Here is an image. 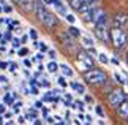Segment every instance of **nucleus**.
I'll return each mask as SVG.
<instances>
[{
    "label": "nucleus",
    "mask_w": 128,
    "mask_h": 125,
    "mask_svg": "<svg viewBox=\"0 0 128 125\" xmlns=\"http://www.w3.org/2000/svg\"><path fill=\"white\" fill-rule=\"evenodd\" d=\"M35 14L38 18V21H40L41 24H44L48 29H54L58 24V19L54 13H51L49 10L46 8V5H44L43 2H35Z\"/></svg>",
    "instance_id": "1"
},
{
    "label": "nucleus",
    "mask_w": 128,
    "mask_h": 125,
    "mask_svg": "<svg viewBox=\"0 0 128 125\" xmlns=\"http://www.w3.org/2000/svg\"><path fill=\"white\" fill-rule=\"evenodd\" d=\"M84 79L88 84H93V86H101V84H106L108 76L104 71L101 70H95V68H88V71L84 73Z\"/></svg>",
    "instance_id": "2"
},
{
    "label": "nucleus",
    "mask_w": 128,
    "mask_h": 125,
    "mask_svg": "<svg viewBox=\"0 0 128 125\" xmlns=\"http://www.w3.org/2000/svg\"><path fill=\"white\" fill-rule=\"evenodd\" d=\"M109 38L112 40V44L117 49H122L126 44V32H124L122 27H112L109 30Z\"/></svg>",
    "instance_id": "3"
},
{
    "label": "nucleus",
    "mask_w": 128,
    "mask_h": 125,
    "mask_svg": "<svg viewBox=\"0 0 128 125\" xmlns=\"http://www.w3.org/2000/svg\"><path fill=\"white\" fill-rule=\"evenodd\" d=\"M126 98V93L122 90V89H116V90H111L109 95H108V101H109L111 106L117 108L119 104L124 101V100Z\"/></svg>",
    "instance_id": "4"
},
{
    "label": "nucleus",
    "mask_w": 128,
    "mask_h": 125,
    "mask_svg": "<svg viewBox=\"0 0 128 125\" xmlns=\"http://www.w3.org/2000/svg\"><path fill=\"white\" fill-rule=\"evenodd\" d=\"M78 65L84 68V71L88 68H93V57H90L87 51H79L78 52Z\"/></svg>",
    "instance_id": "5"
},
{
    "label": "nucleus",
    "mask_w": 128,
    "mask_h": 125,
    "mask_svg": "<svg viewBox=\"0 0 128 125\" xmlns=\"http://www.w3.org/2000/svg\"><path fill=\"white\" fill-rule=\"evenodd\" d=\"M95 35L104 43L109 41V29H108V24H95Z\"/></svg>",
    "instance_id": "6"
},
{
    "label": "nucleus",
    "mask_w": 128,
    "mask_h": 125,
    "mask_svg": "<svg viewBox=\"0 0 128 125\" xmlns=\"http://www.w3.org/2000/svg\"><path fill=\"white\" fill-rule=\"evenodd\" d=\"M100 13H101L100 8L90 7L86 13H82V14H84V22H95V19L98 18V14H100Z\"/></svg>",
    "instance_id": "7"
},
{
    "label": "nucleus",
    "mask_w": 128,
    "mask_h": 125,
    "mask_svg": "<svg viewBox=\"0 0 128 125\" xmlns=\"http://www.w3.org/2000/svg\"><path fill=\"white\" fill-rule=\"evenodd\" d=\"M73 38L68 32H63V33H60V41L63 43V46L65 48H68V49H73L74 48V41H73Z\"/></svg>",
    "instance_id": "8"
},
{
    "label": "nucleus",
    "mask_w": 128,
    "mask_h": 125,
    "mask_svg": "<svg viewBox=\"0 0 128 125\" xmlns=\"http://www.w3.org/2000/svg\"><path fill=\"white\" fill-rule=\"evenodd\" d=\"M128 24V14L126 13H119L114 16V26L116 27H124Z\"/></svg>",
    "instance_id": "9"
},
{
    "label": "nucleus",
    "mask_w": 128,
    "mask_h": 125,
    "mask_svg": "<svg viewBox=\"0 0 128 125\" xmlns=\"http://www.w3.org/2000/svg\"><path fill=\"white\" fill-rule=\"evenodd\" d=\"M21 8L27 10V11H33L35 10V0H14Z\"/></svg>",
    "instance_id": "10"
},
{
    "label": "nucleus",
    "mask_w": 128,
    "mask_h": 125,
    "mask_svg": "<svg viewBox=\"0 0 128 125\" xmlns=\"http://www.w3.org/2000/svg\"><path fill=\"white\" fill-rule=\"evenodd\" d=\"M116 109H117V112H119V116H120V117L126 119V117H128V100L125 98L124 101H122Z\"/></svg>",
    "instance_id": "11"
},
{
    "label": "nucleus",
    "mask_w": 128,
    "mask_h": 125,
    "mask_svg": "<svg viewBox=\"0 0 128 125\" xmlns=\"http://www.w3.org/2000/svg\"><path fill=\"white\" fill-rule=\"evenodd\" d=\"M52 5L56 7V10H57L60 14H63V16L66 14V8H65V5L62 3V0H52Z\"/></svg>",
    "instance_id": "12"
},
{
    "label": "nucleus",
    "mask_w": 128,
    "mask_h": 125,
    "mask_svg": "<svg viewBox=\"0 0 128 125\" xmlns=\"http://www.w3.org/2000/svg\"><path fill=\"white\" fill-rule=\"evenodd\" d=\"M58 68H60V70H62V73L65 74V76H68V78H71L73 74H74V71H73V70H71L70 67H68L66 63H62V65H58Z\"/></svg>",
    "instance_id": "13"
},
{
    "label": "nucleus",
    "mask_w": 128,
    "mask_h": 125,
    "mask_svg": "<svg viewBox=\"0 0 128 125\" xmlns=\"http://www.w3.org/2000/svg\"><path fill=\"white\" fill-rule=\"evenodd\" d=\"M70 87H71V89H74V90H76V92H79V93H86V87L82 86V84L76 82V81H71V82H70Z\"/></svg>",
    "instance_id": "14"
},
{
    "label": "nucleus",
    "mask_w": 128,
    "mask_h": 125,
    "mask_svg": "<svg viewBox=\"0 0 128 125\" xmlns=\"http://www.w3.org/2000/svg\"><path fill=\"white\" fill-rule=\"evenodd\" d=\"M66 32L70 33L73 38H79V37H81V30H79V29H78V27H74V26H73V24H71V27L68 29Z\"/></svg>",
    "instance_id": "15"
},
{
    "label": "nucleus",
    "mask_w": 128,
    "mask_h": 125,
    "mask_svg": "<svg viewBox=\"0 0 128 125\" xmlns=\"http://www.w3.org/2000/svg\"><path fill=\"white\" fill-rule=\"evenodd\" d=\"M84 2L86 0H70V7L73 10H76V11H79V8L84 5Z\"/></svg>",
    "instance_id": "16"
},
{
    "label": "nucleus",
    "mask_w": 128,
    "mask_h": 125,
    "mask_svg": "<svg viewBox=\"0 0 128 125\" xmlns=\"http://www.w3.org/2000/svg\"><path fill=\"white\" fill-rule=\"evenodd\" d=\"M46 68H48V71H49V73H56L57 70H58V65L52 60V62H49V63H48V67H46Z\"/></svg>",
    "instance_id": "17"
},
{
    "label": "nucleus",
    "mask_w": 128,
    "mask_h": 125,
    "mask_svg": "<svg viewBox=\"0 0 128 125\" xmlns=\"http://www.w3.org/2000/svg\"><path fill=\"white\" fill-rule=\"evenodd\" d=\"M82 44L86 48H90V46H93V40L90 37H82Z\"/></svg>",
    "instance_id": "18"
},
{
    "label": "nucleus",
    "mask_w": 128,
    "mask_h": 125,
    "mask_svg": "<svg viewBox=\"0 0 128 125\" xmlns=\"http://www.w3.org/2000/svg\"><path fill=\"white\" fill-rule=\"evenodd\" d=\"M13 101H14V98H13L11 93H6V95L3 97V103H5V104H13Z\"/></svg>",
    "instance_id": "19"
},
{
    "label": "nucleus",
    "mask_w": 128,
    "mask_h": 125,
    "mask_svg": "<svg viewBox=\"0 0 128 125\" xmlns=\"http://www.w3.org/2000/svg\"><path fill=\"white\" fill-rule=\"evenodd\" d=\"M96 57H98V60L101 63H109V59H108L106 54H96Z\"/></svg>",
    "instance_id": "20"
},
{
    "label": "nucleus",
    "mask_w": 128,
    "mask_h": 125,
    "mask_svg": "<svg viewBox=\"0 0 128 125\" xmlns=\"http://www.w3.org/2000/svg\"><path fill=\"white\" fill-rule=\"evenodd\" d=\"M114 79H116V81L119 82V84H125V78L122 76L120 73H114Z\"/></svg>",
    "instance_id": "21"
},
{
    "label": "nucleus",
    "mask_w": 128,
    "mask_h": 125,
    "mask_svg": "<svg viewBox=\"0 0 128 125\" xmlns=\"http://www.w3.org/2000/svg\"><path fill=\"white\" fill-rule=\"evenodd\" d=\"M57 82H58V86H60V87H66V86H68L66 79L63 78V76H58V78H57Z\"/></svg>",
    "instance_id": "22"
},
{
    "label": "nucleus",
    "mask_w": 128,
    "mask_h": 125,
    "mask_svg": "<svg viewBox=\"0 0 128 125\" xmlns=\"http://www.w3.org/2000/svg\"><path fill=\"white\" fill-rule=\"evenodd\" d=\"M95 112H96L100 117H104V111H103V108L100 106V104H96V106H95Z\"/></svg>",
    "instance_id": "23"
},
{
    "label": "nucleus",
    "mask_w": 128,
    "mask_h": 125,
    "mask_svg": "<svg viewBox=\"0 0 128 125\" xmlns=\"http://www.w3.org/2000/svg\"><path fill=\"white\" fill-rule=\"evenodd\" d=\"M38 49H40L41 52H48V49H49V48H48V44H46V43H40V41H38Z\"/></svg>",
    "instance_id": "24"
},
{
    "label": "nucleus",
    "mask_w": 128,
    "mask_h": 125,
    "mask_svg": "<svg viewBox=\"0 0 128 125\" xmlns=\"http://www.w3.org/2000/svg\"><path fill=\"white\" fill-rule=\"evenodd\" d=\"M36 84H38L40 87H46V89H48L49 86H51V82H49L48 79H41V81H40V82H36Z\"/></svg>",
    "instance_id": "25"
},
{
    "label": "nucleus",
    "mask_w": 128,
    "mask_h": 125,
    "mask_svg": "<svg viewBox=\"0 0 128 125\" xmlns=\"http://www.w3.org/2000/svg\"><path fill=\"white\" fill-rule=\"evenodd\" d=\"M65 18H66V21L70 22V24H74V22H76V18L73 16V14H70V13H66V14H65Z\"/></svg>",
    "instance_id": "26"
},
{
    "label": "nucleus",
    "mask_w": 128,
    "mask_h": 125,
    "mask_svg": "<svg viewBox=\"0 0 128 125\" xmlns=\"http://www.w3.org/2000/svg\"><path fill=\"white\" fill-rule=\"evenodd\" d=\"M11 43H13V48L14 49H19V46H21V40H19V38H14Z\"/></svg>",
    "instance_id": "27"
},
{
    "label": "nucleus",
    "mask_w": 128,
    "mask_h": 125,
    "mask_svg": "<svg viewBox=\"0 0 128 125\" xmlns=\"http://www.w3.org/2000/svg\"><path fill=\"white\" fill-rule=\"evenodd\" d=\"M74 104H76V108L78 109H79V111H84V103H82V101H79V100H76V101H74Z\"/></svg>",
    "instance_id": "28"
},
{
    "label": "nucleus",
    "mask_w": 128,
    "mask_h": 125,
    "mask_svg": "<svg viewBox=\"0 0 128 125\" xmlns=\"http://www.w3.org/2000/svg\"><path fill=\"white\" fill-rule=\"evenodd\" d=\"M18 54H19L21 57H24V56H27V54H28V49H27V48H21V49L18 51Z\"/></svg>",
    "instance_id": "29"
},
{
    "label": "nucleus",
    "mask_w": 128,
    "mask_h": 125,
    "mask_svg": "<svg viewBox=\"0 0 128 125\" xmlns=\"http://www.w3.org/2000/svg\"><path fill=\"white\" fill-rule=\"evenodd\" d=\"M44 59V56H43V52H40V54H36L35 57H33V62H41Z\"/></svg>",
    "instance_id": "30"
},
{
    "label": "nucleus",
    "mask_w": 128,
    "mask_h": 125,
    "mask_svg": "<svg viewBox=\"0 0 128 125\" xmlns=\"http://www.w3.org/2000/svg\"><path fill=\"white\" fill-rule=\"evenodd\" d=\"M30 38L32 40H36L38 38V32L35 30V29H30Z\"/></svg>",
    "instance_id": "31"
},
{
    "label": "nucleus",
    "mask_w": 128,
    "mask_h": 125,
    "mask_svg": "<svg viewBox=\"0 0 128 125\" xmlns=\"http://www.w3.org/2000/svg\"><path fill=\"white\" fill-rule=\"evenodd\" d=\"M8 67H10V71H11V73H16V70H18L16 63H8Z\"/></svg>",
    "instance_id": "32"
},
{
    "label": "nucleus",
    "mask_w": 128,
    "mask_h": 125,
    "mask_svg": "<svg viewBox=\"0 0 128 125\" xmlns=\"http://www.w3.org/2000/svg\"><path fill=\"white\" fill-rule=\"evenodd\" d=\"M48 54H49V57H51L52 60H54V59H56V56H57L56 51H52V49H48Z\"/></svg>",
    "instance_id": "33"
},
{
    "label": "nucleus",
    "mask_w": 128,
    "mask_h": 125,
    "mask_svg": "<svg viewBox=\"0 0 128 125\" xmlns=\"http://www.w3.org/2000/svg\"><path fill=\"white\" fill-rule=\"evenodd\" d=\"M3 11H5V13H11V11H13V8L10 7V5H3Z\"/></svg>",
    "instance_id": "34"
},
{
    "label": "nucleus",
    "mask_w": 128,
    "mask_h": 125,
    "mask_svg": "<svg viewBox=\"0 0 128 125\" xmlns=\"http://www.w3.org/2000/svg\"><path fill=\"white\" fill-rule=\"evenodd\" d=\"M24 65H26L27 68H30V67H32V62L28 60V59H24Z\"/></svg>",
    "instance_id": "35"
},
{
    "label": "nucleus",
    "mask_w": 128,
    "mask_h": 125,
    "mask_svg": "<svg viewBox=\"0 0 128 125\" xmlns=\"http://www.w3.org/2000/svg\"><path fill=\"white\" fill-rule=\"evenodd\" d=\"M8 68V63L6 62H0V70H6Z\"/></svg>",
    "instance_id": "36"
},
{
    "label": "nucleus",
    "mask_w": 128,
    "mask_h": 125,
    "mask_svg": "<svg viewBox=\"0 0 128 125\" xmlns=\"http://www.w3.org/2000/svg\"><path fill=\"white\" fill-rule=\"evenodd\" d=\"M18 123H26V117H24V116H19L18 117Z\"/></svg>",
    "instance_id": "37"
},
{
    "label": "nucleus",
    "mask_w": 128,
    "mask_h": 125,
    "mask_svg": "<svg viewBox=\"0 0 128 125\" xmlns=\"http://www.w3.org/2000/svg\"><path fill=\"white\" fill-rule=\"evenodd\" d=\"M6 111V108H5V103H0V114H3Z\"/></svg>",
    "instance_id": "38"
},
{
    "label": "nucleus",
    "mask_w": 128,
    "mask_h": 125,
    "mask_svg": "<svg viewBox=\"0 0 128 125\" xmlns=\"http://www.w3.org/2000/svg\"><path fill=\"white\" fill-rule=\"evenodd\" d=\"M35 108H36V109H41V108H43V101H36V103H35Z\"/></svg>",
    "instance_id": "39"
},
{
    "label": "nucleus",
    "mask_w": 128,
    "mask_h": 125,
    "mask_svg": "<svg viewBox=\"0 0 128 125\" xmlns=\"http://www.w3.org/2000/svg\"><path fill=\"white\" fill-rule=\"evenodd\" d=\"M86 101L87 103H93V98L90 97V95H86Z\"/></svg>",
    "instance_id": "40"
},
{
    "label": "nucleus",
    "mask_w": 128,
    "mask_h": 125,
    "mask_svg": "<svg viewBox=\"0 0 128 125\" xmlns=\"http://www.w3.org/2000/svg\"><path fill=\"white\" fill-rule=\"evenodd\" d=\"M87 3H90V5H96L98 2H100V0H86Z\"/></svg>",
    "instance_id": "41"
},
{
    "label": "nucleus",
    "mask_w": 128,
    "mask_h": 125,
    "mask_svg": "<svg viewBox=\"0 0 128 125\" xmlns=\"http://www.w3.org/2000/svg\"><path fill=\"white\" fill-rule=\"evenodd\" d=\"M2 82H3V84H6V82H8V79L5 78V76H0V84H2Z\"/></svg>",
    "instance_id": "42"
},
{
    "label": "nucleus",
    "mask_w": 128,
    "mask_h": 125,
    "mask_svg": "<svg viewBox=\"0 0 128 125\" xmlns=\"http://www.w3.org/2000/svg\"><path fill=\"white\" fill-rule=\"evenodd\" d=\"M27 40H28V35H24V37L21 38V43H27Z\"/></svg>",
    "instance_id": "43"
},
{
    "label": "nucleus",
    "mask_w": 128,
    "mask_h": 125,
    "mask_svg": "<svg viewBox=\"0 0 128 125\" xmlns=\"http://www.w3.org/2000/svg\"><path fill=\"white\" fill-rule=\"evenodd\" d=\"M65 100H66V101H71V100H73V97H71L70 93H65Z\"/></svg>",
    "instance_id": "44"
},
{
    "label": "nucleus",
    "mask_w": 128,
    "mask_h": 125,
    "mask_svg": "<svg viewBox=\"0 0 128 125\" xmlns=\"http://www.w3.org/2000/svg\"><path fill=\"white\" fill-rule=\"evenodd\" d=\"M3 40H11V33L6 32V33H5V38H3Z\"/></svg>",
    "instance_id": "45"
},
{
    "label": "nucleus",
    "mask_w": 128,
    "mask_h": 125,
    "mask_svg": "<svg viewBox=\"0 0 128 125\" xmlns=\"http://www.w3.org/2000/svg\"><path fill=\"white\" fill-rule=\"evenodd\" d=\"M44 5H52V0H41Z\"/></svg>",
    "instance_id": "46"
},
{
    "label": "nucleus",
    "mask_w": 128,
    "mask_h": 125,
    "mask_svg": "<svg viewBox=\"0 0 128 125\" xmlns=\"http://www.w3.org/2000/svg\"><path fill=\"white\" fill-rule=\"evenodd\" d=\"M3 114H5V119H10V117H11V112H6V111H5Z\"/></svg>",
    "instance_id": "47"
},
{
    "label": "nucleus",
    "mask_w": 128,
    "mask_h": 125,
    "mask_svg": "<svg viewBox=\"0 0 128 125\" xmlns=\"http://www.w3.org/2000/svg\"><path fill=\"white\" fill-rule=\"evenodd\" d=\"M111 62L114 63V65H119V60H117V59H111Z\"/></svg>",
    "instance_id": "48"
},
{
    "label": "nucleus",
    "mask_w": 128,
    "mask_h": 125,
    "mask_svg": "<svg viewBox=\"0 0 128 125\" xmlns=\"http://www.w3.org/2000/svg\"><path fill=\"white\" fill-rule=\"evenodd\" d=\"M30 92H32V93H35V95L38 93V90H36V89H35V87H32V89H30Z\"/></svg>",
    "instance_id": "49"
},
{
    "label": "nucleus",
    "mask_w": 128,
    "mask_h": 125,
    "mask_svg": "<svg viewBox=\"0 0 128 125\" xmlns=\"http://www.w3.org/2000/svg\"><path fill=\"white\" fill-rule=\"evenodd\" d=\"M43 70H44V67H43V65H38V71H40V73H41V71H43Z\"/></svg>",
    "instance_id": "50"
},
{
    "label": "nucleus",
    "mask_w": 128,
    "mask_h": 125,
    "mask_svg": "<svg viewBox=\"0 0 128 125\" xmlns=\"http://www.w3.org/2000/svg\"><path fill=\"white\" fill-rule=\"evenodd\" d=\"M0 123H3V117L2 116H0Z\"/></svg>",
    "instance_id": "51"
},
{
    "label": "nucleus",
    "mask_w": 128,
    "mask_h": 125,
    "mask_svg": "<svg viewBox=\"0 0 128 125\" xmlns=\"http://www.w3.org/2000/svg\"><path fill=\"white\" fill-rule=\"evenodd\" d=\"M126 44H128V32H126Z\"/></svg>",
    "instance_id": "52"
},
{
    "label": "nucleus",
    "mask_w": 128,
    "mask_h": 125,
    "mask_svg": "<svg viewBox=\"0 0 128 125\" xmlns=\"http://www.w3.org/2000/svg\"><path fill=\"white\" fill-rule=\"evenodd\" d=\"M126 62H128V54H126Z\"/></svg>",
    "instance_id": "53"
},
{
    "label": "nucleus",
    "mask_w": 128,
    "mask_h": 125,
    "mask_svg": "<svg viewBox=\"0 0 128 125\" xmlns=\"http://www.w3.org/2000/svg\"><path fill=\"white\" fill-rule=\"evenodd\" d=\"M0 11H2V8H0Z\"/></svg>",
    "instance_id": "54"
},
{
    "label": "nucleus",
    "mask_w": 128,
    "mask_h": 125,
    "mask_svg": "<svg viewBox=\"0 0 128 125\" xmlns=\"http://www.w3.org/2000/svg\"><path fill=\"white\" fill-rule=\"evenodd\" d=\"M126 119H128V117H126Z\"/></svg>",
    "instance_id": "55"
}]
</instances>
